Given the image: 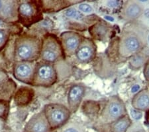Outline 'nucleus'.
Wrapping results in <instances>:
<instances>
[{"mask_svg":"<svg viewBox=\"0 0 149 132\" xmlns=\"http://www.w3.org/2000/svg\"><path fill=\"white\" fill-rule=\"evenodd\" d=\"M145 26L137 21L128 22L123 29L119 41L118 52L123 58H130L140 53L147 42Z\"/></svg>","mask_w":149,"mask_h":132,"instance_id":"1","label":"nucleus"},{"mask_svg":"<svg viewBox=\"0 0 149 132\" xmlns=\"http://www.w3.org/2000/svg\"><path fill=\"white\" fill-rule=\"evenodd\" d=\"M42 38L24 33L18 36L14 42L15 61H35L40 59Z\"/></svg>","mask_w":149,"mask_h":132,"instance_id":"2","label":"nucleus"},{"mask_svg":"<svg viewBox=\"0 0 149 132\" xmlns=\"http://www.w3.org/2000/svg\"><path fill=\"white\" fill-rule=\"evenodd\" d=\"M40 1H19L18 22L29 28L42 20Z\"/></svg>","mask_w":149,"mask_h":132,"instance_id":"3","label":"nucleus"},{"mask_svg":"<svg viewBox=\"0 0 149 132\" xmlns=\"http://www.w3.org/2000/svg\"><path fill=\"white\" fill-rule=\"evenodd\" d=\"M64 57V52L59 37L50 33L43 35L40 56L41 61L54 64Z\"/></svg>","mask_w":149,"mask_h":132,"instance_id":"4","label":"nucleus"},{"mask_svg":"<svg viewBox=\"0 0 149 132\" xmlns=\"http://www.w3.org/2000/svg\"><path fill=\"white\" fill-rule=\"evenodd\" d=\"M42 111L52 131L62 128L68 123L72 114L68 107L57 103L45 105Z\"/></svg>","mask_w":149,"mask_h":132,"instance_id":"5","label":"nucleus"},{"mask_svg":"<svg viewBox=\"0 0 149 132\" xmlns=\"http://www.w3.org/2000/svg\"><path fill=\"white\" fill-rule=\"evenodd\" d=\"M57 81V72L53 64L43 61L37 62L32 85L36 87L49 88Z\"/></svg>","mask_w":149,"mask_h":132,"instance_id":"6","label":"nucleus"},{"mask_svg":"<svg viewBox=\"0 0 149 132\" xmlns=\"http://www.w3.org/2000/svg\"><path fill=\"white\" fill-rule=\"evenodd\" d=\"M127 115L125 104L118 95L111 96L105 103L101 113V120L109 125Z\"/></svg>","mask_w":149,"mask_h":132,"instance_id":"7","label":"nucleus"},{"mask_svg":"<svg viewBox=\"0 0 149 132\" xmlns=\"http://www.w3.org/2000/svg\"><path fill=\"white\" fill-rule=\"evenodd\" d=\"M84 38L80 33L73 31H66L61 33L59 40L61 41L64 57L74 56Z\"/></svg>","mask_w":149,"mask_h":132,"instance_id":"8","label":"nucleus"},{"mask_svg":"<svg viewBox=\"0 0 149 132\" xmlns=\"http://www.w3.org/2000/svg\"><path fill=\"white\" fill-rule=\"evenodd\" d=\"M37 62L15 61L13 65V75L17 80L32 85Z\"/></svg>","mask_w":149,"mask_h":132,"instance_id":"9","label":"nucleus"},{"mask_svg":"<svg viewBox=\"0 0 149 132\" xmlns=\"http://www.w3.org/2000/svg\"><path fill=\"white\" fill-rule=\"evenodd\" d=\"M19 1L0 0V21L5 23L18 22Z\"/></svg>","mask_w":149,"mask_h":132,"instance_id":"10","label":"nucleus"},{"mask_svg":"<svg viewBox=\"0 0 149 132\" xmlns=\"http://www.w3.org/2000/svg\"><path fill=\"white\" fill-rule=\"evenodd\" d=\"M86 93V88L83 84L76 83L70 88L67 101H68V107L71 114L76 113L80 107L82 102Z\"/></svg>","mask_w":149,"mask_h":132,"instance_id":"11","label":"nucleus"},{"mask_svg":"<svg viewBox=\"0 0 149 132\" xmlns=\"http://www.w3.org/2000/svg\"><path fill=\"white\" fill-rule=\"evenodd\" d=\"M96 49V45L92 39L84 38L76 52V59L80 63H90L95 58Z\"/></svg>","mask_w":149,"mask_h":132,"instance_id":"12","label":"nucleus"},{"mask_svg":"<svg viewBox=\"0 0 149 132\" xmlns=\"http://www.w3.org/2000/svg\"><path fill=\"white\" fill-rule=\"evenodd\" d=\"M49 126L43 111H40L31 117L25 124L24 132H51Z\"/></svg>","mask_w":149,"mask_h":132,"instance_id":"13","label":"nucleus"},{"mask_svg":"<svg viewBox=\"0 0 149 132\" xmlns=\"http://www.w3.org/2000/svg\"><path fill=\"white\" fill-rule=\"evenodd\" d=\"M143 13V7L138 1H127L123 6L121 16L127 22L136 21Z\"/></svg>","mask_w":149,"mask_h":132,"instance_id":"14","label":"nucleus"},{"mask_svg":"<svg viewBox=\"0 0 149 132\" xmlns=\"http://www.w3.org/2000/svg\"><path fill=\"white\" fill-rule=\"evenodd\" d=\"M132 107L141 112L149 110V91L143 90L134 95L131 102Z\"/></svg>","mask_w":149,"mask_h":132,"instance_id":"15","label":"nucleus"},{"mask_svg":"<svg viewBox=\"0 0 149 132\" xmlns=\"http://www.w3.org/2000/svg\"><path fill=\"white\" fill-rule=\"evenodd\" d=\"M90 33L94 39L106 40L109 34V27L107 24L99 22L90 28Z\"/></svg>","mask_w":149,"mask_h":132,"instance_id":"16","label":"nucleus"},{"mask_svg":"<svg viewBox=\"0 0 149 132\" xmlns=\"http://www.w3.org/2000/svg\"><path fill=\"white\" fill-rule=\"evenodd\" d=\"M43 12H57L67 8L70 6L67 1H40Z\"/></svg>","mask_w":149,"mask_h":132,"instance_id":"17","label":"nucleus"},{"mask_svg":"<svg viewBox=\"0 0 149 132\" xmlns=\"http://www.w3.org/2000/svg\"><path fill=\"white\" fill-rule=\"evenodd\" d=\"M33 96H34V91L31 88H20L15 93V104L19 105H27L32 101Z\"/></svg>","mask_w":149,"mask_h":132,"instance_id":"18","label":"nucleus"},{"mask_svg":"<svg viewBox=\"0 0 149 132\" xmlns=\"http://www.w3.org/2000/svg\"><path fill=\"white\" fill-rule=\"evenodd\" d=\"M132 124V121L128 114L109 124V132H127Z\"/></svg>","mask_w":149,"mask_h":132,"instance_id":"19","label":"nucleus"},{"mask_svg":"<svg viewBox=\"0 0 149 132\" xmlns=\"http://www.w3.org/2000/svg\"><path fill=\"white\" fill-rule=\"evenodd\" d=\"M129 59H129V66H130L131 69H134V70L139 69L143 65H145V63H144L145 57L140 53L134 55Z\"/></svg>","mask_w":149,"mask_h":132,"instance_id":"20","label":"nucleus"},{"mask_svg":"<svg viewBox=\"0 0 149 132\" xmlns=\"http://www.w3.org/2000/svg\"><path fill=\"white\" fill-rule=\"evenodd\" d=\"M62 132H86L84 127L78 122H68L62 127Z\"/></svg>","mask_w":149,"mask_h":132,"instance_id":"21","label":"nucleus"},{"mask_svg":"<svg viewBox=\"0 0 149 132\" xmlns=\"http://www.w3.org/2000/svg\"><path fill=\"white\" fill-rule=\"evenodd\" d=\"M11 31L9 29L0 28V52L6 47L10 39Z\"/></svg>","mask_w":149,"mask_h":132,"instance_id":"22","label":"nucleus"},{"mask_svg":"<svg viewBox=\"0 0 149 132\" xmlns=\"http://www.w3.org/2000/svg\"><path fill=\"white\" fill-rule=\"evenodd\" d=\"M10 111V102L9 100L0 99V118L6 121Z\"/></svg>","mask_w":149,"mask_h":132,"instance_id":"23","label":"nucleus"},{"mask_svg":"<svg viewBox=\"0 0 149 132\" xmlns=\"http://www.w3.org/2000/svg\"><path fill=\"white\" fill-rule=\"evenodd\" d=\"M64 15L67 18L72 19V20L81 21L84 19V15L81 13L80 11L76 10L75 8H68L64 11Z\"/></svg>","mask_w":149,"mask_h":132,"instance_id":"24","label":"nucleus"},{"mask_svg":"<svg viewBox=\"0 0 149 132\" xmlns=\"http://www.w3.org/2000/svg\"><path fill=\"white\" fill-rule=\"evenodd\" d=\"M9 77L7 75L6 71L0 69V91L3 90L6 85L9 82Z\"/></svg>","mask_w":149,"mask_h":132,"instance_id":"25","label":"nucleus"},{"mask_svg":"<svg viewBox=\"0 0 149 132\" xmlns=\"http://www.w3.org/2000/svg\"><path fill=\"white\" fill-rule=\"evenodd\" d=\"M78 8L80 9L81 13V12H83V13H92L93 11V9L92 8V6H90L89 4H85V3L80 4L79 5Z\"/></svg>","mask_w":149,"mask_h":132,"instance_id":"26","label":"nucleus"},{"mask_svg":"<svg viewBox=\"0 0 149 132\" xmlns=\"http://www.w3.org/2000/svg\"><path fill=\"white\" fill-rule=\"evenodd\" d=\"M131 115L132 117L135 120L141 119L142 118V117H143L142 112L139 111L137 109H134V108H132L131 109Z\"/></svg>","mask_w":149,"mask_h":132,"instance_id":"27","label":"nucleus"},{"mask_svg":"<svg viewBox=\"0 0 149 132\" xmlns=\"http://www.w3.org/2000/svg\"><path fill=\"white\" fill-rule=\"evenodd\" d=\"M143 74L145 80L147 81H149V60H148L145 64V66H144L143 69Z\"/></svg>","mask_w":149,"mask_h":132,"instance_id":"28","label":"nucleus"},{"mask_svg":"<svg viewBox=\"0 0 149 132\" xmlns=\"http://www.w3.org/2000/svg\"><path fill=\"white\" fill-rule=\"evenodd\" d=\"M5 126H6V121L3 119L0 118V132H2L3 131Z\"/></svg>","mask_w":149,"mask_h":132,"instance_id":"29","label":"nucleus"},{"mask_svg":"<svg viewBox=\"0 0 149 132\" xmlns=\"http://www.w3.org/2000/svg\"><path fill=\"white\" fill-rule=\"evenodd\" d=\"M120 2L119 1H109L108 2V5L111 7H116L117 6V5L119 4Z\"/></svg>","mask_w":149,"mask_h":132,"instance_id":"30","label":"nucleus"},{"mask_svg":"<svg viewBox=\"0 0 149 132\" xmlns=\"http://www.w3.org/2000/svg\"><path fill=\"white\" fill-rule=\"evenodd\" d=\"M143 15L145 16V18L149 19V8L146 9L145 11H143Z\"/></svg>","mask_w":149,"mask_h":132,"instance_id":"31","label":"nucleus"},{"mask_svg":"<svg viewBox=\"0 0 149 132\" xmlns=\"http://www.w3.org/2000/svg\"><path fill=\"white\" fill-rule=\"evenodd\" d=\"M139 90V85H134L133 87V88H132V92H138Z\"/></svg>","mask_w":149,"mask_h":132,"instance_id":"32","label":"nucleus"},{"mask_svg":"<svg viewBox=\"0 0 149 132\" xmlns=\"http://www.w3.org/2000/svg\"><path fill=\"white\" fill-rule=\"evenodd\" d=\"M105 19L106 20H107V21H113V20H114V19L112 18V17H111V16H105Z\"/></svg>","mask_w":149,"mask_h":132,"instance_id":"33","label":"nucleus"},{"mask_svg":"<svg viewBox=\"0 0 149 132\" xmlns=\"http://www.w3.org/2000/svg\"><path fill=\"white\" fill-rule=\"evenodd\" d=\"M146 40H147V42H148V44H149V34L147 35V39H146Z\"/></svg>","mask_w":149,"mask_h":132,"instance_id":"34","label":"nucleus"},{"mask_svg":"<svg viewBox=\"0 0 149 132\" xmlns=\"http://www.w3.org/2000/svg\"><path fill=\"white\" fill-rule=\"evenodd\" d=\"M2 23H3V22H1V21H0V25H1V24Z\"/></svg>","mask_w":149,"mask_h":132,"instance_id":"35","label":"nucleus"},{"mask_svg":"<svg viewBox=\"0 0 149 132\" xmlns=\"http://www.w3.org/2000/svg\"><path fill=\"white\" fill-rule=\"evenodd\" d=\"M51 132H58V131H52Z\"/></svg>","mask_w":149,"mask_h":132,"instance_id":"36","label":"nucleus"},{"mask_svg":"<svg viewBox=\"0 0 149 132\" xmlns=\"http://www.w3.org/2000/svg\"><path fill=\"white\" fill-rule=\"evenodd\" d=\"M148 132H149V131H148Z\"/></svg>","mask_w":149,"mask_h":132,"instance_id":"37","label":"nucleus"}]
</instances>
